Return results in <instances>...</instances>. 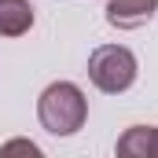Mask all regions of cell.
<instances>
[{"label": "cell", "mask_w": 158, "mask_h": 158, "mask_svg": "<svg viewBox=\"0 0 158 158\" xmlns=\"http://www.w3.org/2000/svg\"><path fill=\"white\" fill-rule=\"evenodd\" d=\"M37 118L52 136H74L88 118V99L74 81H55L40 92Z\"/></svg>", "instance_id": "6da1fadb"}, {"label": "cell", "mask_w": 158, "mask_h": 158, "mask_svg": "<svg viewBox=\"0 0 158 158\" xmlns=\"http://www.w3.org/2000/svg\"><path fill=\"white\" fill-rule=\"evenodd\" d=\"M88 77L99 92L118 96L125 88H132V81H136V55L125 44H99L88 55Z\"/></svg>", "instance_id": "7a4b0ae2"}, {"label": "cell", "mask_w": 158, "mask_h": 158, "mask_svg": "<svg viewBox=\"0 0 158 158\" xmlns=\"http://www.w3.org/2000/svg\"><path fill=\"white\" fill-rule=\"evenodd\" d=\"M158 11V0H107V22L118 30H136L143 22H151Z\"/></svg>", "instance_id": "3957f363"}, {"label": "cell", "mask_w": 158, "mask_h": 158, "mask_svg": "<svg viewBox=\"0 0 158 158\" xmlns=\"http://www.w3.org/2000/svg\"><path fill=\"white\" fill-rule=\"evenodd\" d=\"M33 26L30 0H0V37H22Z\"/></svg>", "instance_id": "277c9868"}, {"label": "cell", "mask_w": 158, "mask_h": 158, "mask_svg": "<svg viewBox=\"0 0 158 158\" xmlns=\"http://www.w3.org/2000/svg\"><path fill=\"white\" fill-rule=\"evenodd\" d=\"M118 155L121 158H155V129L151 125L125 129L118 140Z\"/></svg>", "instance_id": "5b68a950"}, {"label": "cell", "mask_w": 158, "mask_h": 158, "mask_svg": "<svg viewBox=\"0 0 158 158\" xmlns=\"http://www.w3.org/2000/svg\"><path fill=\"white\" fill-rule=\"evenodd\" d=\"M0 155H40V147L37 143H30V140H7L4 147H0Z\"/></svg>", "instance_id": "8992f818"}, {"label": "cell", "mask_w": 158, "mask_h": 158, "mask_svg": "<svg viewBox=\"0 0 158 158\" xmlns=\"http://www.w3.org/2000/svg\"><path fill=\"white\" fill-rule=\"evenodd\" d=\"M155 158H158V125H155Z\"/></svg>", "instance_id": "52a82bcc"}]
</instances>
